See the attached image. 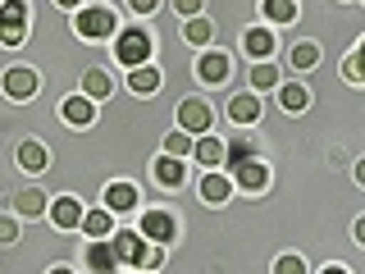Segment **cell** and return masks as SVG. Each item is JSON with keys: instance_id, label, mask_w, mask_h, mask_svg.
Segmentation results:
<instances>
[{"instance_id": "1", "label": "cell", "mask_w": 365, "mask_h": 274, "mask_svg": "<svg viewBox=\"0 0 365 274\" xmlns=\"http://www.w3.org/2000/svg\"><path fill=\"white\" fill-rule=\"evenodd\" d=\"M114 55H119V64H133V68H142L146 60H151V37H146L142 28H128V32H119V41H114Z\"/></svg>"}, {"instance_id": "2", "label": "cell", "mask_w": 365, "mask_h": 274, "mask_svg": "<svg viewBox=\"0 0 365 274\" xmlns=\"http://www.w3.org/2000/svg\"><path fill=\"white\" fill-rule=\"evenodd\" d=\"M23 19H28V5H23V0H5V5H0V41L19 46L23 41Z\"/></svg>"}, {"instance_id": "3", "label": "cell", "mask_w": 365, "mask_h": 274, "mask_svg": "<svg viewBox=\"0 0 365 274\" xmlns=\"http://www.w3.org/2000/svg\"><path fill=\"white\" fill-rule=\"evenodd\" d=\"M178 128L182 133H205L210 128V106H205V101H182L178 106Z\"/></svg>"}, {"instance_id": "4", "label": "cell", "mask_w": 365, "mask_h": 274, "mask_svg": "<svg viewBox=\"0 0 365 274\" xmlns=\"http://www.w3.org/2000/svg\"><path fill=\"white\" fill-rule=\"evenodd\" d=\"M110 28H114L110 9H83V14H78V32H83V37H110Z\"/></svg>"}, {"instance_id": "5", "label": "cell", "mask_w": 365, "mask_h": 274, "mask_svg": "<svg viewBox=\"0 0 365 274\" xmlns=\"http://www.w3.org/2000/svg\"><path fill=\"white\" fill-rule=\"evenodd\" d=\"M5 91H9V96H14V101H23V96H32V91H37V73H32V68H9V73H5Z\"/></svg>"}, {"instance_id": "6", "label": "cell", "mask_w": 365, "mask_h": 274, "mask_svg": "<svg viewBox=\"0 0 365 274\" xmlns=\"http://www.w3.org/2000/svg\"><path fill=\"white\" fill-rule=\"evenodd\" d=\"M142 233L155 238V243H169V238H174V220H169L165 210H146L142 215Z\"/></svg>"}, {"instance_id": "7", "label": "cell", "mask_w": 365, "mask_h": 274, "mask_svg": "<svg viewBox=\"0 0 365 274\" xmlns=\"http://www.w3.org/2000/svg\"><path fill=\"white\" fill-rule=\"evenodd\" d=\"M87 265H91V274H110L114 265H119V256H114L110 243H101V238H96V247H87Z\"/></svg>"}, {"instance_id": "8", "label": "cell", "mask_w": 365, "mask_h": 274, "mask_svg": "<svg viewBox=\"0 0 365 274\" xmlns=\"http://www.w3.org/2000/svg\"><path fill=\"white\" fill-rule=\"evenodd\" d=\"M51 220L60 224V228H73V224H83V206H78L73 197H60L51 206Z\"/></svg>"}, {"instance_id": "9", "label": "cell", "mask_w": 365, "mask_h": 274, "mask_svg": "<svg viewBox=\"0 0 365 274\" xmlns=\"http://www.w3.org/2000/svg\"><path fill=\"white\" fill-rule=\"evenodd\" d=\"M237 183H242L247 192H260V188H265V183H269V169L260 165V160H247V165L237 169Z\"/></svg>"}, {"instance_id": "10", "label": "cell", "mask_w": 365, "mask_h": 274, "mask_svg": "<svg viewBox=\"0 0 365 274\" xmlns=\"http://www.w3.org/2000/svg\"><path fill=\"white\" fill-rule=\"evenodd\" d=\"M201 78H205V83H224V78H228V55L224 51L201 55Z\"/></svg>"}, {"instance_id": "11", "label": "cell", "mask_w": 365, "mask_h": 274, "mask_svg": "<svg viewBox=\"0 0 365 274\" xmlns=\"http://www.w3.org/2000/svg\"><path fill=\"white\" fill-rule=\"evenodd\" d=\"M242 46H247V55H251V60H265V55L274 51V37H269L265 28H251L247 37H242Z\"/></svg>"}, {"instance_id": "12", "label": "cell", "mask_w": 365, "mask_h": 274, "mask_svg": "<svg viewBox=\"0 0 365 274\" xmlns=\"http://www.w3.org/2000/svg\"><path fill=\"white\" fill-rule=\"evenodd\" d=\"M228 119L256 123V119H260V101H256V96H233V106H228Z\"/></svg>"}, {"instance_id": "13", "label": "cell", "mask_w": 365, "mask_h": 274, "mask_svg": "<svg viewBox=\"0 0 365 274\" xmlns=\"http://www.w3.org/2000/svg\"><path fill=\"white\" fill-rule=\"evenodd\" d=\"M133 201H137V192L128 188V183H114V188H106V206H110V210H133Z\"/></svg>"}, {"instance_id": "14", "label": "cell", "mask_w": 365, "mask_h": 274, "mask_svg": "<svg viewBox=\"0 0 365 274\" xmlns=\"http://www.w3.org/2000/svg\"><path fill=\"white\" fill-rule=\"evenodd\" d=\"M19 165L28 169V174H41V169H46V151H41L37 142H23L19 146Z\"/></svg>"}, {"instance_id": "15", "label": "cell", "mask_w": 365, "mask_h": 274, "mask_svg": "<svg viewBox=\"0 0 365 274\" xmlns=\"http://www.w3.org/2000/svg\"><path fill=\"white\" fill-rule=\"evenodd\" d=\"M155 178L165 183V188H178V183H182V165H178L174 156H160L155 160Z\"/></svg>"}, {"instance_id": "16", "label": "cell", "mask_w": 365, "mask_h": 274, "mask_svg": "<svg viewBox=\"0 0 365 274\" xmlns=\"http://www.w3.org/2000/svg\"><path fill=\"white\" fill-rule=\"evenodd\" d=\"M114 256H119V260H137V251H142V238H137V233H114Z\"/></svg>"}, {"instance_id": "17", "label": "cell", "mask_w": 365, "mask_h": 274, "mask_svg": "<svg viewBox=\"0 0 365 274\" xmlns=\"http://www.w3.org/2000/svg\"><path fill=\"white\" fill-rule=\"evenodd\" d=\"M91 114H96V110H91V101H83V96H68L64 101V119L68 123H91Z\"/></svg>"}, {"instance_id": "18", "label": "cell", "mask_w": 365, "mask_h": 274, "mask_svg": "<svg viewBox=\"0 0 365 274\" xmlns=\"http://www.w3.org/2000/svg\"><path fill=\"white\" fill-rule=\"evenodd\" d=\"M228 192H233V188H228V178H224V174H210V178L201 183V197H205V201H215V206L228 201Z\"/></svg>"}, {"instance_id": "19", "label": "cell", "mask_w": 365, "mask_h": 274, "mask_svg": "<svg viewBox=\"0 0 365 274\" xmlns=\"http://www.w3.org/2000/svg\"><path fill=\"white\" fill-rule=\"evenodd\" d=\"M265 19L269 23H292L297 19V0H265Z\"/></svg>"}, {"instance_id": "20", "label": "cell", "mask_w": 365, "mask_h": 274, "mask_svg": "<svg viewBox=\"0 0 365 274\" xmlns=\"http://www.w3.org/2000/svg\"><path fill=\"white\" fill-rule=\"evenodd\" d=\"M197 160H201V165H220V160H224V142H220V137H201V142H197Z\"/></svg>"}, {"instance_id": "21", "label": "cell", "mask_w": 365, "mask_h": 274, "mask_svg": "<svg viewBox=\"0 0 365 274\" xmlns=\"http://www.w3.org/2000/svg\"><path fill=\"white\" fill-rule=\"evenodd\" d=\"M128 87H133V91H142V96H146V91H155V87H160V73H155L151 64H146V68H133Z\"/></svg>"}, {"instance_id": "22", "label": "cell", "mask_w": 365, "mask_h": 274, "mask_svg": "<svg viewBox=\"0 0 365 274\" xmlns=\"http://www.w3.org/2000/svg\"><path fill=\"white\" fill-rule=\"evenodd\" d=\"M14 210H23V215H41L46 210V197H41V192H19V197H14Z\"/></svg>"}, {"instance_id": "23", "label": "cell", "mask_w": 365, "mask_h": 274, "mask_svg": "<svg viewBox=\"0 0 365 274\" xmlns=\"http://www.w3.org/2000/svg\"><path fill=\"white\" fill-rule=\"evenodd\" d=\"M247 160H251V142H247V137H237V142L228 146V174H237Z\"/></svg>"}, {"instance_id": "24", "label": "cell", "mask_w": 365, "mask_h": 274, "mask_svg": "<svg viewBox=\"0 0 365 274\" xmlns=\"http://www.w3.org/2000/svg\"><path fill=\"white\" fill-rule=\"evenodd\" d=\"M315 60H319V46H311V41L292 46V68H315Z\"/></svg>"}, {"instance_id": "25", "label": "cell", "mask_w": 365, "mask_h": 274, "mask_svg": "<svg viewBox=\"0 0 365 274\" xmlns=\"http://www.w3.org/2000/svg\"><path fill=\"white\" fill-rule=\"evenodd\" d=\"M83 228H87V238H106L110 233V215L106 210H91V215H83Z\"/></svg>"}, {"instance_id": "26", "label": "cell", "mask_w": 365, "mask_h": 274, "mask_svg": "<svg viewBox=\"0 0 365 274\" xmlns=\"http://www.w3.org/2000/svg\"><path fill=\"white\" fill-rule=\"evenodd\" d=\"M87 96H110V73H101V68H91V73L83 78Z\"/></svg>"}, {"instance_id": "27", "label": "cell", "mask_w": 365, "mask_h": 274, "mask_svg": "<svg viewBox=\"0 0 365 274\" xmlns=\"http://www.w3.org/2000/svg\"><path fill=\"white\" fill-rule=\"evenodd\" d=\"M306 101H311V96H306V87H283V110H288V114L306 110Z\"/></svg>"}, {"instance_id": "28", "label": "cell", "mask_w": 365, "mask_h": 274, "mask_svg": "<svg viewBox=\"0 0 365 274\" xmlns=\"http://www.w3.org/2000/svg\"><path fill=\"white\" fill-rule=\"evenodd\" d=\"M251 83H256V87H274V83H279V68H274V64H256V68H251Z\"/></svg>"}, {"instance_id": "29", "label": "cell", "mask_w": 365, "mask_h": 274, "mask_svg": "<svg viewBox=\"0 0 365 274\" xmlns=\"http://www.w3.org/2000/svg\"><path fill=\"white\" fill-rule=\"evenodd\" d=\"M165 151L174 156V160H178V156H187V151H192V137H182V133H174V137H165Z\"/></svg>"}, {"instance_id": "30", "label": "cell", "mask_w": 365, "mask_h": 274, "mask_svg": "<svg viewBox=\"0 0 365 274\" xmlns=\"http://www.w3.org/2000/svg\"><path fill=\"white\" fill-rule=\"evenodd\" d=\"M187 37L192 41H210V23H205V19H192L187 23Z\"/></svg>"}, {"instance_id": "31", "label": "cell", "mask_w": 365, "mask_h": 274, "mask_svg": "<svg viewBox=\"0 0 365 274\" xmlns=\"http://www.w3.org/2000/svg\"><path fill=\"white\" fill-rule=\"evenodd\" d=\"M137 265H142V270H155L160 265V247H142V251H137Z\"/></svg>"}, {"instance_id": "32", "label": "cell", "mask_w": 365, "mask_h": 274, "mask_svg": "<svg viewBox=\"0 0 365 274\" xmlns=\"http://www.w3.org/2000/svg\"><path fill=\"white\" fill-rule=\"evenodd\" d=\"M274 274H306V265H302L297 256H283L279 265H274Z\"/></svg>"}, {"instance_id": "33", "label": "cell", "mask_w": 365, "mask_h": 274, "mask_svg": "<svg viewBox=\"0 0 365 274\" xmlns=\"http://www.w3.org/2000/svg\"><path fill=\"white\" fill-rule=\"evenodd\" d=\"M19 238V224L14 220H0V243H14Z\"/></svg>"}, {"instance_id": "34", "label": "cell", "mask_w": 365, "mask_h": 274, "mask_svg": "<svg viewBox=\"0 0 365 274\" xmlns=\"http://www.w3.org/2000/svg\"><path fill=\"white\" fill-rule=\"evenodd\" d=\"M201 9V0H178V14H197Z\"/></svg>"}, {"instance_id": "35", "label": "cell", "mask_w": 365, "mask_h": 274, "mask_svg": "<svg viewBox=\"0 0 365 274\" xmlns=\"http://www.w3.org/2000/svg\"><path fill=\"white\" fill-rule=\"evenodd\" d=\"M128 5L137 9V14H151V9H155V0H128Z\"/></svg>"}, {"instance_id": "36", "label": "cell", "mask_w": 365, "mask_h": 274, "mask_svg": "<svg viewBox=\"0 0 365 274\" xmlns=\"http://www.w3.org/2000/svg\"><path fill=\"white\" fill-rule=\"evenodd\" d=\"M356 68H361V78H365V41H361V51H356Z\"/></svg>"}, {"instance_id": "37", "label": "cell", "mask_w": 365, "mask_h": 274, "mask_svg": "<svg viewBox=\"0 0 365 274\" xmlns=\"http://www.w3.org/2000/svg\"><path fill=\"white\" fill-rule=\"evenodd\" d=\"M356 243H365V220H356Z\"/></svg>"}, {"instance_id": "38", "label": "cell", "mask_w": 365, "mask_h": 274, "mask_svg": "<svg viewBox=\"0 0 365 274\" xmlns=\"http://www.w3.org/2000/svg\"><path fill=\"white\" fill-rule=\"evenodd\" d=\"M356 178H361V183H365V160H361V165H356Z\"/></svg>"}, {"instance_id": "39", "label": "cell", "mask_w": 365, "mask_h": 274, "mask_svg": "<svg viewBox=\"0 0 365 274\" xmlns=\"http://www.w3.org/2000/svg\"><path fill=\"white\" fill-rule=\"evenodd\" d=\"M324 274H347V270H342V265H329V270H324Z\"/></svg>"}, {"instance_id": "40", "label": "cell", "mask_w": 365, "mask_h": 274, "mask_svg": "<svg viewBox=\"0 0 365 274\" xmlns=\"http://www.w3.org/2000/svg\"><path fill=\"white\" fill-rule=\"evenodd\" d=\"M51 274H73V270H51Z\"/></svg>"}, {"instance_id": "41", "label": "cell", "mask_w": 365, "mask_h": 274, "mask_svg": "<svg viewBox=\"0 0 365 274\" xmlns=\"http://www.w3.org/2000/svg\"><path fill=\"white\" fill-rule=\"evenodd\" d=\"M60 5H78V0H60Z\"/></svg>"}, {"instance_id": "42", "label": "cell", "mask_w": 365, "mask_h": 274, "mask_svg": "<svg viewBox=\"0 0 365 274\" xmlns=\"http://www.w3.org/2000/svg\"><path fill=\"white\" fill-rule=\"evenodd\" d=\"M0 5H5V0H0Z\"/></svg>"}, {"instance_id": "43", "label": "cell", "mask_w": 365, "mask_h": 274, "mask_svg": "<svg viewBox=\"0 0 365 274\" xmlns=\"http://www.w3.org/2000/svg\"><path fill=\"white\" fill-rule=\"evenodd\" d=\"M142 274H146V270H142Z\"/></svg>"}]
</instances>
